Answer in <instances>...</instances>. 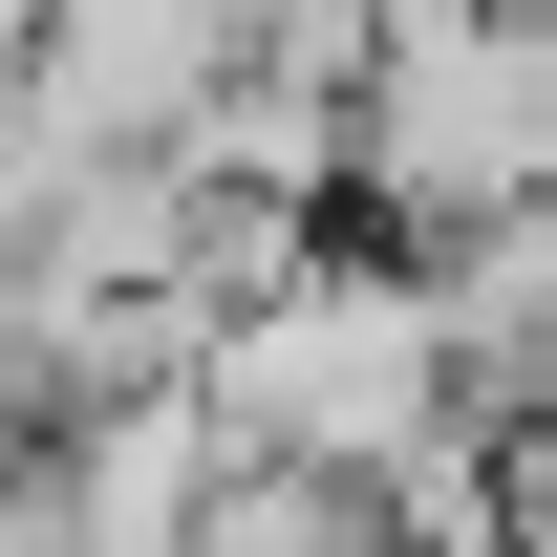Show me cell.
I'll list each match as a JSON object with an SVG mask.
<instances>
[{
	"instance_id": "3957f363",
	"label": "cell",
	"mask_w": 557,
	"mask_h": 557,
	"mask_svg": "<svg viewBox=\"0 0 557 557\" xmlns=\"http://www.w3.org/2000/svg\"><path fill=\"white\" fill-rule=\"evenodd\" d=\"M408 300H429V364H450V429H536L557 408V194L408 236Z\"/></svg>"
},
{
	"instance_id": "6da1fadb",
	"label": "cell",
	"mask_w": 557,
	"mask_h": 557,
	"mask_svg": "<svg viewBox=\"0 0 557 557\" xmlns=\"http://www.w3.org/2000/svg\"><path fill=\"white\" fill-rule=\"evenodd\" d=\"M194 429L214 450H278V472H408V450H450V364H429V300L408 258H322L278 278V300H236L194 344Z\"/></svg>"
},
{
	"instance_id": "277c9868",
	"label": "cell",
	"mask_w": 557,
	"mask_h": 557,
	"mask_svg": "<svg viewBox=\"0 0 557 557\" xmlns=\"http://www.w3.org/2000/svg\"><path fill=\"white\" fill-rule=\"evenodd\" d=\"M236 22H278V0H236Z\"/></svg>"
},
{
	"instance_id": "7a4b0ae2",
	"label": "cell",
	"mask_w": 557,
	"mask_h": 557,
	"mask_svg": "<svg viewBox=\"0 0 557 557\" xmlns=\"http://www.w3.org/2000/svg\"><path fill=\"white\" fill-rule=\"evenodd\" d=\"M557 194V44L536 0H472V22H429L386 65L344 86V214H386V258L450 236V214H515Z\"/></svg>"
}]
</instances>
